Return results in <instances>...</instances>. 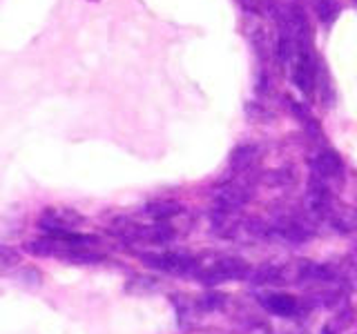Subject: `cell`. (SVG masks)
Instances as JSON below:
<instances>
[{"mask_svg": "<svg viewBox=\"0 0 357 334\" xmlns=\"http://www.w3.org/2000/svg\"><path fill=\"white\" fill-rule=\"evenodd\" d=\"M83 214L78 209L63 207V205H52L45 207L38 216V228L45 234H74L83 225Z\"/></svg>", "mask_w": 357, "mask_h": 334, "instance_id": "1", "label": "cell"}, {"mask_svg": "<svg viewBox=\"0 0 357 334\" xmlns=\"http://www.w3.org/2000/svg\"><path fill=\"white\" fill-rule=\"evenodd\" d=\"M143 261L145 265L156 267V270H163V272H188V270H192V265H195L188 256L176 254V252L143 254Z\"/></svg>", "mask_w": 357, "mask_h": 334, "instance_id": "2", "label": "cell"}, {"mask_svg": "<svg viewBox=\"0 0 357 334\" xmlns=\"http://www.w3.org/2000/svg\"><path fill=\"white\" fill-rule=\"evenodd\" d=\"M266 305H268V310L275 312V315H279V317H290V315H295V310H297L295 299L288 296V294H273V296H268Z\"/></svg>", "mask_w": 357, "mask_h": 334, "instance_id": "3", "label": "cell"}, {"mask_svg": "<svg viewBox=\"0 0 357 334\" xmlns=\"http://www.w3.org/2000/svg\"><path fill=\"white\" fill-rule=\"evenodd\" d=\"M22 261V254L9 245H0V272L14 270V267Z\"/></svg>", "mask_w": 357, "mask_h": 334, "instance_id": "4", "label": "cell"}, {"mask_svg": "<svg viewBox=\"0 0 357 334\" xmlns=\"http://www.w3.org/2000/svg\"><path fill=\"white\" fill-rule=\"evenodd\" d=\"M340 167H342V163L335 154H321L317 159V170L321 174H337Z\"/></svg>", "mask_w": 357, "mask_h": 334, "instance_id": "5", "label": "cell"}]
</instances>
